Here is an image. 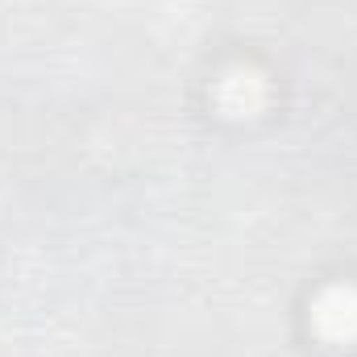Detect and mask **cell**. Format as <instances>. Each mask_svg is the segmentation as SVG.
<instances>
[{
	"label": "cell",
	"instance_id": "1",
	"mask_svg": "<svg viewBox=\"0 0 357 357\" xmlns=\"http://www.w3.org/2000/svg\"><path fill=\"white\" fill-rule=\"evenodd\" d=\"M312 320H316V328L324 333V337H333V341H345V337H354L357 333V295L354 291H328L320 303H316V312H312Z\"/></svg>",
	"mask_w": 357,
	"mask_h": 357
}]
</instances>
